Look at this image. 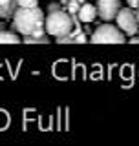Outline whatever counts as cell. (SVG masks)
Listing matches in <instances>:
<instances>
[{
    "label": "cell",
    "mask_w": 139,
    "mask_h": 146,
    "mask_svg": "<svg viewBox=\"0 0 139 146\" xmlns=\"http://www.w3.org/2000/svg\"><path fill=\"white\" fill-rule=\"evenodd\" d=\"M44 20L46 15L39 6L35 7H17L15 15H13V29L22 36L33 35L37 31L44 29Z\"/></svg>",
    "instance_id": "6da1fadb"
},
{
    "label": "cell",
    "mask_w": 139,
    "mask_h": 146,
    "mask_svg": "<svg viewBox=\"0 0 139 146\" xmlns=\"http://www.w3.org/2000/svg\"><path fill=\"white\" fill-rule=\"evenodd\" d=\"M44 29L48 31V35L51 36H62L72 33L73 29V17L68 15L62 9H55V11H49V15L46 17L44 20Z\"/></svg>",
    "instance_id": "7a4b0ae2"
},
{
    "label": "cell",
    "mask_w": 139,
    "mask_h": 146,
    "mask_svg": "<svg viewBox=\"0 0 139 146\" xmlns=\"http://www.w3.org/2000/svg\"><path fill=\"white\" fill-rule=\"evenodd\" d=\"M90 40L94 44H104V42H112V44H123L126 42V35L114 24H103L99 27H95V31L92 33Z\"/></svg>",
    "instance_id": "3957f363"
},
{
    "label": "cell",
    "mask_w": 139,
    "mask_h": 146,
    "mask_svg": "<svg viewBox=\"0 0 139 146\" xmlns=\"http://www.w3.org/2000/svg\"><path fill=\"white\" fill-rule=\"evenodd\" d=\"M115 20H117V27L123 31L124 35L132 36L137 33L139 29V22H137V17H136V9L134 7H121L115 15Z\"/></svg>",
    "instance_id": "277c9868"
},
{
    "label": "cell",
    "mask_w": 139,
    "mask_h": 146,
    "mask_svg": "<svg viewBox=\"0 0 139 146\" xmlns=\"http://www.w3.org/2000/svg\"><path fill=\"white\" fill-rule=\"evenodd\" d=\"M97 17H101L104 22H112L117 11L121 9V0H97Z\"/></svg>",
    "instance_id": "5b68a950"
},
{
    "label": "cell",
    "mask_w": 139,
    "mask_h": 146,
    "mask_svg": "<svg viewBox=\"0 0 139 146\" xmlns=\"http://www.w3.org/2000/svg\"><path fill=\"white\" fill-rule=\"evenodd\" d=\"M77 18L81 22H84V24L94 22L97 18V7L94 4H82V6L79 7V11H77Z\"/></svg>",
    "instance_id": "8992f818"
},
{
    "label": "cell",
    "mask_w": 139,
    "mask_h": 146,
    "mask_svg": "<svg viewBox=\"0 0 139 146\" xmlns=\"http://www.w3.org/2000/svg\"><path fill=\"white\" fill-rule=\"evenodd\" d=\"M17 7V0H0V18H13Z\"/></svg>",
    "instance_id": "52a82bcc"
},
{
    "label": "cell",
    "mask_w": 139,
    "mask_h": 146,
    "mask_svg": "<svg viewBox=\"0 0 139 146\" xmlns=\"http://www.w3.org/2000/svg\"><path fill=\"white\" fill-rule=\"evenodd\" d=\"M22 40H24V44H48L49 36L44 33V29H40V31H37V33H33V35L22 36Z\"/></svg>",
    "instance_id": "ba28073f"
},
{
    "label": "cell",
    "mask_w": 139,
    "mask_h": 146,
    "mask_svg": "<svg viewBox=\"0 0 139 146\" xmlns=\"http://www.w3.org/2000/svg\"><path fill=\"white\" fill-rule=\"evenodd\" d=\"M20 40H22L20 35L15 31H7L6 27L0 29V44H18Z\"/></svg>",
    "instance_id": "9c48e42d"
},
{
    "label": "cell",
    "mask_w": 139,
    "mask_h": 146,
    "mask_svg": "<svg viewBox=\"0 0 139 146\" xmlns=\"http://www.w3.org/2000/svg\"><path fill=\"white\" fill-rule=\"evenodd\" d=\"M18 7H35L39 6V0H17Z\"/></svg>",
    "instance_id": "30bf717a"
},
{
    "label": "cell",
    "mask_w": 139,
    "mask_h": 146,
    "mask_svg": "<svg viewBox=\"0 0 139 146\" xmlns=\"http://www.w3.org/2000/svg\"><path fill=\"white\" fill-rule=\"evenodd\" d=\"M88 40V36L84 33H77V35H73V42H77V44H84Z\"/></svg>",
    "instance_id": "8fae6325"
},
{
    "label": "cell",
    "mask_w": 139,
    "mask_h": 146,
    "mask_svg": "<svg viewBox=\"0 0 139 146\" xmlns=\"http://www.w3.org/2000/svg\"><path fill=\"white\" fill-rule=\"evenodd\" d=\"M79 0H72V2H70V13H72V15H77V11H79Z\"/></svg>",
    "instance_id": "7c38bea8"
},
{
    "label": "cell",
    "mask_w": 139,
    "mask_h": 146,
    "mask_svg": "<svg viewBox=\"0 0 139 146\" xmlns=\"http://www.w3.org/2000/svg\"><path fill=\"white\" fill-rule=\"evenodd\" d=\"M126 2H128V6H130V7H134V9H136V7H139V0H126Z\"/></svg>",
    "instance_id": "4fadbf2b"
},
{
    "label": "cell",
    "mask_w": 139,
    "mask_h": 146,
    "mask_svg": "<svg viewBox=\"0 0 139 146\" xmlns=\"http://www.w3.org/2000/svg\"><path fill=\"white\" fill-rule=\"evenodd\" d=\"M128 42H130V44H139V36H137V35H132Z\"/></svg>",
    "instance_id": "5bb4252c"
},
{
    "label": "cell",
    "mask_w": 139,
    "mask_h": 146,
    "mask_svg": "<svg viewBox=\"0 0 139 146\" xmlns=\"http://www.w3.org/2000/svg\"><path fill=\"white\" fill-rule=\"evenodd\" d=\"M55 9H59V4H49L48 6V11H55Z\"/></svg>",
    "instance_id": "9a60e30c"
},
{
    "label": "cell",
    "mask_w": 139,
    "mask_h": 146,
    "mask_svg": "<svg viewBox=\"0 0 139 146\" xmlns=\"http://www.w3.org/2000/svg\"><path fill=\"white\" fill-rule=\"evenodd\" d=\"M136 17H137V22H139V7H136Z\"/></svg>",
    "instance_id": "2e32d148"
},
{
    "label": "cell",
    "mask_w": 139,
    "mask_h": 146,
    "mask_svg": "<svg viewBox=\"0 0 139 146\" xmlns=\"http://www.w3.org/2000/svg\"><path fill=\"white\" fill-rule=\"evenodd\" d=\"M0 29H4V22H0Z\"/></svg>",
    "instance_id": "e0dca14e"
}]
</instances>
